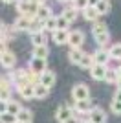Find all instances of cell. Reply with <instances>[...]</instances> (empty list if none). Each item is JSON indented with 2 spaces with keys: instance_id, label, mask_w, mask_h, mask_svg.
I'll return each instance as SVG.
<instances>
[{
  "instance_id": "cell-1",
  "label": "cell",
  "mask_w": 121,
  "mask_h": 123,
  "mask_svg": "<svg viewBox=\"0 0 121 123\" xmlns=\"http://www.w3.org/2000/svg\"><path fill=\"white\" fill-rule=\"evenodd\" d=\"M72 99L73 101H86L90 99V86L85 83H77L75 86H72Z\"/></svg>"
},
{
  "instance_id": "cell-2",
  "label": "cell",
  "mask_w": 121,
  "mask_h": 123,
  "mask_svg": "<svg viewBox=\"0 0 121 123\" xmlns=\"http://www.w3.org/2000/svg\"><path fill=\"white\" fill-rule=\"evenodd\" d=\"M75 116V110H73V107H68V105H60L59 108H57L55 112V119L59 123H66L68 119H72Z\"/></svg>"
},
{
  "instance_id": "cell-3",
  "label": "cell",
  "mask_w": 121,
  "mask_h": 123,
  "mask_svg": "<svg viewBox=\"0 0 121 123\" xmlns=\"http://www.w3.org/2000/svg\"><path fill=\"white\" fill-rule=\"evenodd\" d=\"M11 88H13V83L7 79V77H2V88H0V101L2 105H7L11 101Z\"/></svg>"
},
{
  "instance_id": "cell-4",
  "label": "cell",
  "mask_w": 121,
  "mask_h": 123,
  "mask_svg": "<svg viewBox=\"0 0 121 123\" xmlns=\"http://www.w3.org/2000/svg\"><path fill=\"white\" fill-rule=\"evenodd\" d=\"M33 20H37V18H33V17H18L15 20V24H13V30L15 31H30L31 26H33Z\"/></svg>"
},
{
  "instance_id": "cell-5",
  "label": "cell",
  "mask_w": 121,
  "mask_h": 123,
  "mask_svg": "<svg viewBox=\"0 0 121 123\" xmlns=\"http://www.w3.org/2000/svg\"><path fill=\"white\" fill-rule=\"evenodd\" d=\"M46 70H48V68H46V59H33V57H31V61H30V72L33 74V75L40 77Z\"/></svg>"
},
{
  "instance_id": "cell-6",
  "label": "cell",
  "mask_w": 121,
  "mask_h": 123,
  "mask_svg": "<svg viewBox=\"0 0 121 123\" xmlns=\"http://www.w3.org/2000/svg\"><path fill=\"white\" fill-rule=\"evenodd\" d=\"M86 121H90V123H106V112L99 107H94L92 112L86 116Z\"/></svg>"
},
{
  "instance_id": "cell-7",
  "label": "cell",
  "mask_w": 121,
  "mask_h": 123,
  "mask_svg": "<svg viewBox=\"0 0 121 123\" xmlns=\"http://www.w3.org/2000/svg\"><path fill=\"white\" fill-rule=\"evenodd\" d=\"M68 44H70V48H81L85 44V33L81 30L70 31V41H68Z\"/></svg>"
},
{
  "instance_id": "cell-8",
  "label": "cell",
  "mask_w": 121,
  "mask_h": 123,
  "mask_svg": "<svg viewBox=\"0 0 121 123\" xmlns=\"http://www.w3.org/2000/svg\"><path fill=\"white\" fill-rule=\"evenodd\" d=\"M92 108H94V105L90 103V99H86V101H75V105H73V110L79 116H88L92 112Z\"/></svg>"
},
{
  "instance_id": "cell-9",
  "label": "cell",
  "mask_w": 121,
  "mask_h": 123,
  "mask_svg": "<svg viewBox=\"0 0 121 123\" xmlns=\"http://www.w3.org/2000/svg\"><path fill=\"white\" fill-rule=\"evenodd\" d=\"M94 59H96V64H103V66H106L108 61H110V53H108L106 48H97V50L94 51Z\"/></svg>"
},
{
  "instance_id": "cell-10",
  "label": "cell",
  "mask_w": 121,
  "mask_h": 123,
  "mask_svg": "<svg viewBox=\"0 0 121 123\" xmlns=\"http://www.w3.org/2000/svg\"><path fill=\"white\" fill-rule=\"evenodd\" d=\"M2 66L4 68H13L17 64V55L9 50H2Z\"/></svg>"
},
{
  "instance_id": "cell-11",
  "label": "cell",
  "mask_w": 121,
  "mask_h": 123,
  "mask_svg": "<svg viewBox=\"0 0 121 123\" xmlns=\"http://www.w3.org/2000/svg\"><path fill=\"white\" fill-rule=\"evenodd\" d=\"M55 81H57V75H55V72H51V70H46V72L39 77V83L44 85L46 88H51L55 85Z\"/></svg>"
},
{
  "instance_id": "cell-12",
  "label": "cell",
  "mask_w": 121,
  "mask_h": 123,
  "mask_svg": "<svg viewBox=\"0 0 121 123\" xmlns=\"http://www.w3.org/2000/svg\"><path fill=\"white\" fill-rule=\"evenodd\" d=\"M53 15V11H51L50 6H39V11H37V20L40 22V24H44L46 20H50Z\"/></svg>"
},
{
  "instance_id": "cell-13",
  "label": "cell",
  "mask_w": 121,
  "mask_h": 123,
  "mask_svg": "<svg viewBox=\"0 0 121 123\" xmlns=\"http://www.w3.org/2000/svg\"><path fill=\"white\" fill-rule=\"evenodd\" d=\"M106 70H108V66H103V64H94V68L90 70L92 79H96V81H105Z\"/></svg>"
},
{
  "instance_id": "cell-14",
  "label": "cell",
  "mask_w": 121,
  "mask_h": 123,
  "mask_svg": "<svg viewBox=\"0 0 121 123\" xmlns=\"http://www.w3.org/2000/svg\"><path fill=\"white\" fill-rule=\"evenodd\" d=\"M51 39L57 46H62V44H68L70 41V31H62V30H57L55 33H51Z\"/></svg>"
},
{
  "instance_id": "cell-15",
  "label": "cell",
  "mask_w": 121,
  "mask_h": 123,
  "mask_svg": "<svg viewBox=\"0 0 121 123\" xmlns=\"http://www.w3.org/2000/svg\"><path fill=\"white\" fill-rule=\"evenodd\" d=\"M83 57H85V51L81 50V48H70V51H68V61H70L72 64H77V66H79V62L83 61Z\"/></svg>"
},
{
  "instance_id": "cell-16",
  "label": "cell",
  "mask_w": 121,
  "mask_h": 123,
  "mask_svg": "<svg viewBox=\"0 0 121 123\" xmlns=\"http://www.w3.org/2000/svg\"><path fill=\"white\" fill-rule=\"evenodd\" d=\"M99 17H101L99 11H97L94 6H88V7L83 11V18H85V20H88V22H94V24L97 22V18H99Z\"/></svg>"
},
{
  "instance_id": "cell-17",
  "label": "cell",
  "mask_w": 121,
  "mask_h": 123,
  "mask_svg": "<svg viewBox=\"0 0 121 123\" xmlns=\"http://www.w3.org/2000/svg\"><path fill=\"white\" fill-rule=\"evenodd\" d=\"M48 55H50L48 44H46V46H35L33 51H31V57H33V59H48Z\"/></svg>"
},
{
  "instance_id": "cell-18",
  "label": "cell",
  "mask_w": 121,
  "mask_h": 123,
  "mask_svg": "<svg viewBox=\"0 0 121 123\" xmlns=\"http://www.w3.org/2000/svg\"><path fill=\"white\" fill-rule=\"evenodd\" d=\"M31 44L35 46H46V31H35L31 33Z\"/></svg>"
},
{
  "instance_id": "cell-19",
  "label": "cell",
  "mask_w": 121,
  "mask_h": 123,
  "mask_svg": "<svg viewBox=\"0 0 121 123\" xmlns=\"http://www.w3.org/2000/svg\"><path fill=\"white\" fill-rule=\"evenodd\" d=\"M17 90H18V94L24 99H33L35 98V85H26V86H20V88H17Z\"/></svg>"
},
{
  "instance_id": "cell-20",
  "label": "cell",
  "mask_w": 121,
  "mask_h": 123,
  "mask_svg": "<svg viewBox=\"0 0 121 123\" xmlns=\"http://www.w3.org/2000/svg\"><path fill=\"white\" fill-rule=\"evenodd\" d=\"M110 31H108V26L103 24V22H96L94 24V28H92V35H94V39L96 37H101V35H108Z\"/></svg>"
},
{
  "instance_id": "cell-21",
  "label": "cell",
  "mask_w": 121,
  "mask_h": 123,
  "mask_svg": "<svg viewBox=\"0 0 121 123\" xmlns=\"http://www.w3.org/2000/svg\"><path fill=\"white\" fill-rule=\"evenodd\" d=\"M2 110H6V112H9V114H13V116H18L20 114V110H22V105H20L18 101H15V99H11L7 105H6Z\"/></svg>"
},
{
  "instance_id": "cell-22",
  "label": "cell",
  "mask_w": 121,
  "mask_h": 123,
  "mask_svg": "<svg viewBox=\"0 0 121 123\" xmlns=\"http://www.w3.org/2000/svg\"><path fill=\"white\" fill-rule=\"evenodd\" d=\"M94 64H96V59H94V53H85V57H83V61L79 62L81 68H85V70H92L94 68Z\"/></svg>"
},
{
  "instance_id": "cell-23",
  "label": "cell",
  "mask_w": 121,
  "mask_h": 123,
  "mask_svg": "<svg viewBox=\"0 0 121 123\" xmlns=\"http://www.w3.org/2000/svg\"><path fill=\"white\" fill-rule=\"evenodd\" d=\"M17 119H18V123H31V119H33V112H31L30 108H22L20 114L17 116Z\"/></svg>"
},
{
  "instance_id": "cell-24",
  "label": "cell",
  "mask_w": 121,
  "mask_h": 123,
  "mask_svg": "<svg viewBox=\"0 0 121 123\" xmlns=\"http://www.w3.org/2000/svg\"><path fill=\"white\" fill-rule=\"evenodd\" d=\"M60 15H62L66 20L72 24V22H75V18H77V11L73 9L72 6H68V7H64V9H62V13H60Z\"/></svg>"
},
{
  "instance_id": "cell-25",
  "label": "cell",
  "mask_w": 121,
  "mask_h": 123,
  "mask_svg": "<svg viewBox=\"0 0 121 123\" xmlns=\"http://www.w3.org/2000/svg\"><path fill=\"white\" fill-rule=\"evenodd\" d=\"M105 81L110 83V85H117V81H119V72H117V70H114V68H108V70H106Z\"/></svg>"
},
{
  "instance_id": "cell-26",
  "label": "cell",
  "mask_w": 121,
  "mask_h": 123,
  "mask_svg": "<svg viewBox=\"0 0 121 123\" xmlns=\"http://www.w3.org/2000/svg\"><path fill=\"white\" fill-rule=\"evenodd\" d=\"M48 94H50V88H46L44 85H35V98L37 99H46L48 98Z\"/></svg>"
},
{
  "instance_id": "cell-27",
  "label": "cell",
  "mask_w": 121,
  "mask_h": 123,
  "mask_svg": "<svg viewBox=\"0 0 121 123\" xmlns=\"http://www.w3.org/2000/svg\"><path fill=\"white\" fill-rule=\"evenodd\" d=\"M42 30L44 31H51V33H55L57 31V17H51L50 20H46L42 24Z\"/></svg>"
},
{
  "instance_id": "cell-28",
  "label": "cell",
  "mask_w": 121,
  "mask_h": 123,
  "mask_svg": "<svg viewBox=\"0 0 121 123\" xmlns=\"http://www.w3.org/2000/svg\"><path fill=\"white\" fill-rule=\"evenodd\" d=\"M108 53H110V59L121 61V44H112V46L108 48Z\"/></svg>"
},
{
  "instance_id": "cell-29",
  "label": "cell",
  "mask_w": 121,
  "mask_h": 123,
  "mask_svg": "<svg viewBox=\"0 0 121 123\" xmlns=\"http://www.w3.org/2000/svg\"><path fill=\"white\" fill-rule=\"evenodd\" d=\"M96 9L99 11V15H106L110 11V0H101L99 4L96 6Z\"/></svg>"
},
{
  "instance_id": "cell-30",
  "label": "cell",
  "mask_w": 121,
  "mask_h": 123,
  "mask_svg": "<svg viewBox=\"0 0 121 123\" xmlns=\"http://www.w3.org/2000/svg\"><path fill=\"white\" fill-rule=\"evenodd\" d=\"M0 121H2V123H18V119H17V116H13V114L2 110V114H0Z\"/></svg>"
},
{
  "instance_id": "cell-31",
  "label": "cell",
  "mask_w": 121,
  "mask_h": 123,
  "mask_svg": "<svg viewBox=\"0 0 121 123\" xmlns=\"http://www.w3.org/2000/svg\"><path fill=\"white\" fill-rule=\"evenodd\" d=\"M70 6H72V7H73L75 11H85L90 4H88V0H73Z\"/></svg>"
},
{
  "instance_id": "cell-32",
  "label": "cell",
  "mask_w": 121,
  "mask_h": 123,
  "mask_svg": "<svg viewBox=\"0 0 121 123\" xmlns=\"http://www.w3.org/2000/svg\"><path fill=\"white\" fill-rule=\"evenodd\" d=\"M70 28V22L66 20L62 15H57V30H62V31H68Z\"/></svg>"
},
{
  "instance_id": "cell-33",
  "label": "cell",
  "mask_w": 121,
  "mask_h": 123,
  "mask_svg": "<svg viewBox=\"0 0 121 123\" xmlns=\"http://www.w3.org/2000/svg\"><path fill=\"white\" fill-rule=\"evenodd\" d=\"M110 110H112L114 114H121V101L112 99V103H110Z\"/></svg>"
},
{
  "instance_id": "cell-34",
  "label": "cell",
  "mask_w": 121,
  "mask_h": 123,
  "mask_svg": "<svg viewBox=\"0 0 121 123\" xmlns=\"http://www.w3.org/2000/svg\"><path fill=\"white\" fill-rule=\"evenodd\" d=\"M66 123H81V119L77 118V114H75L73 118H72V119H68V121H66Z\"/></svg>"
},
{
  "instance_id": "cell-35",
  "label": "cell",
  "mask_w": 121,
  "mask_h": 123,
  "mask_svg": "<svg viewBox=\"0 0 121 123\" xmlns=\"http://www.w3.org/2000/svg\"><path fill=\"white\" fill-rule=\"evenodd\" d=\"M114 99H116V101H121V90H116V94H114Z\"/></svg>"
},
{
  "instance_id": "cell-36",
  "label": "cell",
  "mask_w": 121,
  "mask_h": 123,
  "mask_svg": "<svg viewBox=\"0 0 121 123\" xmlns=\"http://www.w3.org/2000/svg\"><path fill=\"white\" fill-rule=\"evenodd\" d=\"M99 2H101V0H88V4H90V6H94V7H96V6L99 4Z\"/></svg>"
},
{
  "instance_id": "cell-37",
  "label": "cell",
  "mask_w": 121,
  "mask_h": 123,
  "mask_svg": "<svg viewBox=\"0 0 121 123\" xmlns=\"http://www.w3.org/2000/svg\"><path fill=\"white\" fill-rule=\"evenodd\" d=\"M57 2H60V4H72L73 0H57Z\"/></svg>"
},
{
  "instance_id": "cell-38",
  "label": "cell",
  "mask_w": 121,
  "mask_h": 123,
  "mask_svg": "<svg viewBox=\"0 0 121 123\" xmlns=\"http://www.w3.org/2000/svg\"><path fill=\"white\" fill-rule=\"evenodd\" d=\"M2 2H4V4H13V2H15V4H17L18 0H2Z\"/></svg>"
},
{
  "instance_id": "cell-39",
  "label": "cell",
  "mask_w": 121,
  "mask_h": 123,
  "mask_svg": "<svg viewBox=\"0 0 121 123\" xmlns=\"http://www.w3.org/2000/svg\"><path fill=\"white\" fill-rule=\"evenodd\" d=\"M116 90H121V77H119V81H117V85H116Z\"/></svg>"
},
{
  "instance_id": "cell-40",
  "label": "cell",
  "mask_w": 121,
  "mask_h": 123,
  "mask_svg": "<svg viewBox=\"0 0 121 123\" xmlns=\"http://www.w3.org/2000/svg\"><path fill=\"white\" fill-rule=\"evenodd\" d=\"M117 72H119V77H121V66H119V68H117Z\"/></svg>"
},
{
  "instance_id": "cell-41",
  "label": "cell",
  "mask_w": 121,
  "mask_h": 123,
  "mask_svg": "<svg viewBox=\"0 0 121 123\" xmlns=\"http://www.w3.org/2000/svg\"><path fill=\"white\" fill-rule=\"evenodd\" d=\"M88 123H90V121H88Z\"/></svg>"
}]
</instances>
